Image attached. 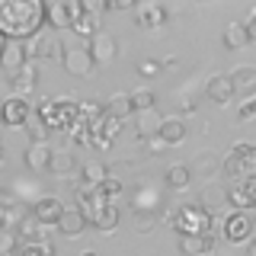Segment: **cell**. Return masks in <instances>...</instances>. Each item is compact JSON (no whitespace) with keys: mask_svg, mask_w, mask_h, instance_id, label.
<instances>
[{"mask_svg":"<svg viewBox=\"0 0 256 256\" xmlns=\"http://www.w3.org/2000/svg\"><path fill=\"white\" fill-rule=\"evenodd\" d=\"M48 26L45 0H4L0 4V38L6 42H32Z\"/></svg>","mask_w":256,"mask_h":256,"instance_id":"obj_1","label":"cell"},{"mask_svg":"<svg viewBox=\"0 0 256 256\" xmlns=\"http://www.w3.org/2000/svg\"><path fill=\"white\" fill-rule=\"evenodd\" d=\"M36 116L52 128V132H74V125L80 122V106L70 96H54V100H45L42 106L36 109Z\"/></svg>","mask_w":256,"mask_h":256,"instance_id":"obj_2","label":"cell"},{"mask_svg":"<svg viewBox=\"0 0 256 256\" xmlns=\"http://www.w3.org/2000/svg\"><path fill=\"white\" fill-rule=\"evenodd\" d=\"M224 173L234 182H244L250 176H256V144H246V141L234 144L228 150V157H224Z\"/></svg>","mask_w":256,"mask_h":256,"instance_id":"obj_3","label":"cell"},{"mask_svg":"<svg viewBox=\"0 0 256 256\" xmlns=\"http://www.w3.org/2000/svg\"><path fill=\"white\" fill-rule=\"evenodd\" d=\"M173 228L180 234H212V212L202 202H186L173 214Z\"/></svg>","mask_w":256,"mask_h":256,"instance_id":"obj_4","label":"cell"},{"mask_svg":"<svg viewBox=\"0 0 256 256\" xmlns=\"http://www.w3.org/2000/svg\"><path fill=\"white\" fill-rule=\"evenodd\" d=\"M84 13H86L84 0H54V4H48V26L52 29H74Z\"/></svg>","mask_w":256,"mask_h":256,"instance_id":"obj_5","label":"cell"},{"mask_svg":"<svg viewBox=\"0 0 256 256\" xmlns=\"http://www.w3.org/2000/svg\"><path fill=\"white\" fill-rule=\"evenodd\" d=\"M61 64H64V70H68L70 77H80V80H84V77H93V70L100 68L86 45H68V48H64Z\"/></svg>","mask_w":256,"mask_h":256,"instance_id":"obj_6","label":"cell"},{"mask_svg":"<svg viewBox=\"0 0 256 256\" xmlns=\"http://www.w3.org/2000/svg\"><path fill=\"white\" fill-rule=\"evenodd\" d=\"M221 237L228 244H250L253 240V214L250 212H230L221 224Z\"/></svg>","mask_w":256,"mask_h":256,"instance_id":"obj_7","label":"cell"},{"mask_svg":"<svg viewBox=\"0 0 256 256\" xmlns=\"http://www.w3.org/2000/svg\"><path fill=\"white\" fill-rule=\"evenodd\" d=\"M32 102L26 100V96H6L4 100V109H0V122H4L6 128H22V125H29L32 122Z\"/></svg>","mask_w":256,"mask_h":256,"instance_id":"obj_8","label":"cell"},{"mask_svg":"<svg viewBox=\"0 0 256 256\" xmlns=\"http://www.w3.org/2000/svg\"><path fill=\"white\" fill-rule=\"evenodd\" d=\"M0 68L6 70V74H16V70H22L29 64V42H6V38H0Z\"/></svg>","mask_w":256,"mask_h":256,"instance_id":"obj_9","label":"cell"},{"mask_svg":"<svg viewBox=\"0 0 256 256\" xmlns=\"http://www.w3.org/2000/svg\"><path fill=\"white\" fill-rule=\"evenodd\" d=\"M29 54L42 61H54V58H64V45L54 32H42V36H36L29 42Z\"/></svg>","mask_w":256,"mask_h":256,"instance_id":"obj_10","label":"cell"},{"mask_svg":"<svg viewBox=\"0 0 256 256\" xmlns=\"http://www.w3.org/2000/svg\"><path fill=\"white\" fill-rule=\"evenodd\" d=\"M64 212L68 208L61 205V198H54V196H45V198H38L36 205H32V214H36V221L42 224V228H58V221L64 218Z\"/></svg>","mask_w":256,"mask_h":256,"instance_id":"obj_11","label":"cell"},{"mask_svg":"<svg viewBox=\"0 0 256 256\" xmlns=\"http://www.w3.org/2000/svg\"><path fill=\"white\" fill-rule=\"evenodd\" d=\"M86 48H90V54L96 58V64H109V61L118 54V42H116V36H112V32H106V29L96 32L90 42H86Z\"/></svg>","mask_w":256,"mask_h":256,"instance_id":"obj_12","label":"cell"},{"mask_svg":"<svg viewBox=\"0 0 256 256\" xmlns=\"http://www.w3.org/2000/svg\"><path fill=\"white\" fill-rule=\"evenodd\" d=\"M205 96L214 102V106H228L230 100L237 96L234 90V80H230V74H214L212 80L205 84Z\"/></svg>","mask_w":256,"mask_h":256,"instance_id":"obj_13","label":"cell"},{"mask_svg":"<svg viewBox=\"0 0 256 256\" xmlns=\"http://www.w3.org/2000/svg\"><path fill=\"white\" fill-rule=\"evenodd\" d=\"M176 246L182 256H208L214 250V234H180Z\"/></svg>","mask_w":256,"mask_h":256,"instance_id":"obj_14","label":"cell"},{"mask_svg":"<svg viewBox=\"0 0 256 256\" xmlns=\"http://www.w3.org/2000/svg\"><path fill=\"white\" fill-rule=\"evenodd\" d=\"M230 205L234 212H256V176L230 186Z\"/></svg>","mask_w":256,"mask_h":256,"instance_id":"obj_15","label":"cell"},{"mask_svg":"<svg viewBox=\"0 0 256 256\" xmlns=\"http://www.w3.org/2000/svg\"><path fill=\"white\" fill-rule=\"evenodd\" d=\"M52 157H54V150L48 148V144H29L26 154H22V164H26L32 173H48L52 170Z\"/></svg>","mask_w":256,"mask_h":256,"instance_id":"obj_16","label":"cell"},{"mask_svg":"<svg viewBox=\"0 0 256 256\" xmlns=\"http://www.w3.org/2000/svg\"><path fill=\"white\" fill-rule=\"evenodd\" d=\"M198 202H202L208 212H218V208L230 205V186H224V182H205Z\"/></svg>","mask_w":256,"mask_h":256,"instance_id":"obj_17","label":"cell"},{"mask_svg":"<svg viewBox=\"0 0 256 256\" xmlns=\"http://www.w3.org/2000/svg\"><path fill=\"white\" fill-rule=\"evenodd\" d=\"M230 80H234L237 96H246V100H253V96H256V68L240 64V68L230 70Z\"/></svg>","mask_w":256,"mask_h":256,"instance_id":"obj_18","label":"cell"},{"mask_svg":"<svg viewBox=\"0 0 256 256\" xmlns=\"http://www.w3.org/2000/svg\"><path fill=\"white\" fill-rule=\"evenodd\" d=\"M106 180H109V170L100 160H86L80 166V189H100V186H106Z\"/></svg>","mask_w":256,"mask_h":256,"instance_id":"obj_19","label":"cell"},{"mask_svg":"<svg viewBox=\"0 0 256 256\" xmlns=\"http://www.w3.org/2000/svg\"><path fill=\"white\" fill-rule=\"evenodd\" d=\"M6 84L16 90V96H26V100H29L32 90H36V84H38V74H36V68H32V61L22 70H16V74L6 77Z\"/></svg>","mask_w":256,"mask_h":256,"instance_id":"obj_20","label":"cell"},{"mask_svg":"<svg viewBox=\"0 0 256 256\" xmlns=\"http://www.w3.org/2000/svg\"><path fill=\"white\" fill-rule=\"evenodd\" d=\"M86 214L80 212V208H68L64 212V218L58 221V234H64V237H80L84 234V228H86Z\"/></svg>","mask_w":256,"mask_h":256,"instance_id":"obj_21","label":"cell"},{"mask_svg":"<svg viewBox=\"0 0 256 256\" xmlns=\"http://www.w3.org/2000/svg\"><path fill=\"white\" fill-rule=\"evenodd\" d=\"M38 228H42V224H38L36 214L29 212V214H22V218H20V224H16V234H20L22 244H45V234Z\"/></svg>","mask_w":256,"mask_h":256,"instance_id":"obj_22","label":"cell"},{"mask_svg":"<svg viewBox=\"0 0 256 256\" xmlns=\"http://www.w3.org/2000/svg\"><path fill=\"white\" fill-rule=\"evenodd\" d=\"M106 112L118 122H125L128 116H134V102H132V93H112L109 102H106Z\"/></svg>","mask_w":256,"mask_h":256,"instance_id":"obj_23","label":"cell"},{"mask_svg":"<svg viewBox=\"0 0 256 256\" xmlns=\"http://www.w3.org/2000/svg\"><path fill=\"white\" fill-rule=\"evenodd\" d=\"M164 20H166V6H160V4H141L138 6V26L154 29V26H164Z\"/></svg>","mask_w":256,"mask_h":256,"instance_id":"obj_24","label":"cell"},{"mask_svg":"<svg viewBox=\"0 0 256 256\" xmlns=\"http://www.w3.org/2000/svg\"><path fill=\"white\" fill-rule=\"evenodd\" d=\"M192 173H202L205 180L214 182V176L224 173V160H218L214 154H198L196 160H192Z\"/></svg>","mask_w":256,"mask_h":256,"instance_id":"obj_25","label":"cell"},{"mask_svg":"<svg viewBox=\"0 0 256 256\" xmlns=\"http://www.w3.org/2000/svg\"><path fill=\"white\" fill-rule=\"evenodd\" d=\"M164 180H166V189H189V182H192V166H189V164H173V166H166Z\"/></svg>","mask_w":256,"mask_h":256,"instance_id":"obj_26","label":"cell"},{"mask_svg":"<svg viewBox=\"0 0 256 256\" xmlns=\"http://www.w3.org/2000/svg\"><path fill=\"white\" fill-rule=\"evenodd\" d=\"M160 138H164L170 148L186 141V122L182 118H164V125H160Z\"/></svg>","mask_w":256,"mask_h":256,"instance_id":"obj_27","label":"cell"},{"mask_svg":"<svg viewBox=\"0 0 256 256\" xmlns=\"http://www.w3.org/2000/svg\"><path fill=\"white\" fill-rule=\"evenodd\" d=\"M224 45L230 48V52H240V48H246V45H253L250 42V36H246V26L244 22H230L228 29H224Z\"/></svg>","mask_w":256,"mask_h":256,"instance_id":"obj_28","label":"cell"},{"mask_svg":"<svg viewBox=\"0 0 256 256\" xmlns=\"http://www.w3.org/2000/svg\"><path fill=\"white\" fill-rule=\"evenodd\" d=\"M160 125H164V118H160L157 109H148V112H138V116H134V128H138L141 134H148V138L160 134Z\"/></svg>","mask_w":256,"mask_h":256,"instance_id":"obj_29","label":"cell"},{"mask_svg":"<svg viewBox=\"0 0 256 256\" xmlns=\"http://www.w3.org/2000/svg\"><path fill=\"white\" fill-rule=\"evenodd\" d=\"M52 176H74L77 173V157L70 154V150H54L52 157Z\"/></svg>","mask_w":256,"mask_h":256,"instance_id":"obj_30","label":"cell"},{"mask_svg":"<svg viewBox=\"0 0 256 256\" xmlns=\"http://www.w3.org/2000/svg\"><path fill=\"white\" fill-rule=\"evenodd\" d=\"M118 221H122V212H118V205H106L100 214L93 218L96 230H102V234H112V230L118 228Z\"/></svg>","mask_w":256,"mask_h":256,"instance_id":"obj_31","label":"cell"},{"mask_svg":"<svg viewBox=\"0 0 256 256\" xmlns=\"http://www.w3.org/2000/svg\"><path fill=\"white\" fill-rule=\"evenodd\" d=\"M132 224H134V230H138V234H150V230H154V224H157V208H134Z\"/></svg>","mask_w":256,"mask_h":256,"instance_id":"obj_32","label":"cell"},{"mask_svg":"<svg viewBox=\"0 0 256 256\" xmlns=\"http://www.w3.org/2000/svg\"><path fill=\"white\" fill-rule=\"evenodd\" d=\"M26 134H29V144H48L52 141V128H48L38 116H32V122L26 125Z\"/></svg>","mask_w":256,"mask_h":256,"instance_id":"obj_33","label":"cell"},{"mask_svg":"<svg viewBox=\"0 0 256 256\" xmlns=\"http://www.w3.org/2000/svg\"><path fill=\"white\" fill-rule=\"evenodd\" d=\"M132 102H134V116H138V112H148V109H154V106H157V96L141 86V90H134V93H132Z\"/></svg>","mask_w":256,"mask_h":256,"instance_id":"obj_34","label":"cell"},{"mask_svg":"<svg viewBox=\"0 0 256 256\" xmlns=\"http://www.w3.org/2000/svg\"><path fill=\"white\" fill-rule=\"evenodd\" d=\"M16 256H54V250L48 244H22Z\"/></svg>","mask_w":256,"mask_h":256,"instance_id":"obj_35","label":"cell"},{"mask_svg":"<svg viewBox=\"0 0 256 256\" xmlns=\"http://www.w3.org/2000/svg\"><path fill=\"white\" fill-rule=\"evenodd\" d=\"M237 118H240V122H250V118H256V96H253V100H246L244 106L237 109Z\"/></svg>","mask_w":256,"mask_h":256,"instance_id":"obj_36","label":"cell"},{"mask_svg":"<svg viewBox=\"0 0 256 256\" xmlns=\"http://www.w3.org/2000/svg\"><path fill=\"white\" fill-rule=\"evenodd\" d=\"M166 148H170V144H166L164 138H160V134H154V138H148V150H150L154 157H160V150H166Z\"/></svg>","mask_w":256,"mask_h":256,"instance_id":"obj_37","label":"cell"},{"mask_svg":"<svg viewBox=\"0 0 256 256\" xmlns=\"http://www.w3.org/2000/svg\"><path fill=\"white\" fill-rule=\"evenodd\" d=\"M244 26H246V36H250V42H256V6L250 10V16H246Z\"/></svg>","mask_w":256,"mask_h":256,"instance_id":"obj_38","label":"cell"},{"mask_svg":"<svg viewBox=\"0 0 256 256\" xmlns=\"http://www.w3.org/2000/svg\"><path fill=\"white\" fill-rule=\"evenodd\" d=\"M102 192H106L109 198H112V196H118V192H122V182H118V180H106V186H102Z\"/></svg>","mask_w":256,"mask_h":256,"instance_id":"obj_39","label":"cell"},{"mask_svg":"<svg viewBox=\"0 0 256 256\" xmlns=\"http://www.w3.org/2000/svg\"><path fill=\"white\" fill-rule=\"evenodd\" d=\"M141 74H144V77L160 74V64H157V61H144V64H141Z\"/></svg>","mask_w":256,"mask_h":256,"instance_id":"obj_40","label":"cell"},{"mask_svg":"<svg viewBox=\"0 0 256 256\" xmlns=\"http://www.w3.org/2000/svg\"><path fill=\"white\" fill-rule=\"evenodd\" d=\"M246 256H256V237L250 240V244H246Z\"/></svg>","mask_w":256,"mask_h":256,"instance_id":"obj_41","label":"cell"},{"mask_svg":"<svg viewBox=\"0 0 256 256\" xmlns=\"http://www.w3.org/2000/svg\"><path fill=\"white\" fill-rule=\"evenodd\" d=\"M80 256H100V253H96V250H84V253H80Z\"/></svg>","mask_w":256,"mask_h":256,"instance_id":"obj_42","label":"cell"}]
</instances>
